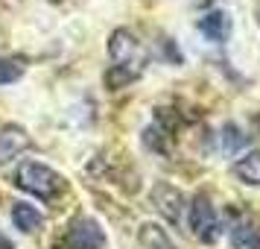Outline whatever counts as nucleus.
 <instances>
[{
    "mask_svg": "<svg viewBox=\"0 0 260 249\" xmlns=\"http://www.w3.org/2000/svg\"><path fill=\"white\" fill-rule=\"evenodd\" d=\"M15 182H18V188L29 190V193H36L41 200H56L59 193L68 190L64 176L56 173L53 167L41 164V161H24L18 167V173H15Z\"/></svg>",
    "mask_w": 260,
    "mask_h": 249,
    "instance_id": "f257e3e1",
    "label": "nucleus"
},
{
    "mask_svg": "<svg viewBox=\"0 0 260 249\" xmlns=\"http://www.w3.org/2000/svg\"><path fill=\"white\" fill-rule=\"evenodd\" d=\"M64 249H106V232L94 217H76L64 229Z\"/></svg>",
    "mask_w": 260,
    "mask_h": 249,
    "instance_id": "f03ea898",
    "label": "nucleus"
},
{
    "mask_svg": "<svg viewBox=\"0 0 260 249\" xmlns=\"http://www.w3.org/2000/svg\"><path fill=\"white\" fill-rule=\"evenodd\" d=\"M190 229L202 243H213L219 235V220H216V208L208 200V193H196L190 200Z\"/></svg>",
    "mask_w": 260,
    "mask_h": 249,
    "instance_id": "7ed1b4c3",
    "label": "nucleus"
},
{
    "mask_svg": "<svg viewBox=\"0 0 260 249\" xmlns=\"http://www.w3.org/2000/svg\"><path fill=\"white\" fill-rule=\"evenodd\" d=\"M108 53L117 68H129L135 73H143V53H141V41L132 36L129 30H114L111 41H108Z\"/></svg>",
    "mask_w": 260,
    "mask_h": 249,
    "instance_id": "20e7f679",
    "label": "nucleus"
},
{
    "mask_svg": "<svg viewBox=\"0 0 260 249\" xmlns=\"http://www.w3.org/2000/svg\"><path fill=\"white\" fill-rule=\"evenodd\" d=\"M152 205H155V211L161 214V217H167V223H173L178 226L181 220H184V193L176 188V185H167V182H158L152 188Z\"/></svg>",
    "mask_w": 260,
    "mask_h": 249,
    "instance_id": "39448f33",
    "label": "nucleus"
},
{
    "mask_svg": "<svg viewBox=\"0 0 260 249\" xmlns=\"http://www.w3.org/2000/svg\"><path fill=\"white\" fill-rule=\"evenodd\" d=\"M26 147H29V135H26L24 126H18V123H6V126L0 129V164H6V161L18 158Z\"/></svg>",
    "mask_w": 260,
    "mask_h": 249,
    "instance_id": "423d86ee",
    "label": "nucleus"
},
{
    "mask_svg": "<svg viewBox=\"0 0 260 249\" xmlns=\"http://www.w3.org/2000/svg\"><path fill=\"white\" fill-rule=\"evenodd\" d=\"M199 33L208 38V41H216V44L228 41V36H231V18H228V12L213 9V12H208L205 18H199Z\"/></svg>",
    "mask_w": 260,
    "mask_h": 249,
    "instance_id": "0eeeda50",
    "label": "nucleus"
},
{
    "mask_svg": "<svg viewBox=\"0 0 260 249\" xmlns=\"http://www.w3.org/2000/svg\"><path fill=\"white\" fill-rule=\"evenodd\" d=\"M12 223L18 226L21 232H26V235H36L38 229L44 226V217H41V211L32 208V205H26V202H15L12 205Z\"/></svg>",
    "mask_w": 260,
    "mask_h": 249,
    "instance_id": "6e6552de",
    "label": "nucleus"
},
{
    "mask_svg": "<svg viewBox=\"0 0 260 249\" xmlns=\"http://www.w3.org/2000/svg\"><path fill=\"white\" fill-rule=\"evenodd\" d=\"M138 243H141V249H178L158 223H143L138 232Z\"/></svg>",
    "mask_w": 260,
    "mask_h": 249,
    "instance_id": "1a4fd4ad",
    "label": "nucleus"
},
{
    "mask_svg": "<svg viewBox=\"0 0 260 249\" xmlns=\"http://www.w3.org/2000/svg\"><path fill=\"white\" fill-rule=\"evenodd\" d=\"M237 179H243L246 185H260V150L248 153L246 158H240L234 164Z\"/></svg>",
    "mask_w": 260,
    "mask_h": 249,
    "instance_id": "9d476101",
    "label": "nucleus"
},
{
    "mask_svg": "<svg viewBox=\"0 0 260 249\" xmlns=\"http://www.w3.org/2000/svg\"><path fill=\"white\" fill-rule=\"evenodd\" d=\"M24 71H26L24 59H18V56H0V85L18 82L24 76Z\"/></svg>",
    "mask_w": 260,
    "mask_h": 249,
    "instance_id": "9b49d317",
    "label": "nucleus"
},
{
    "mask_svg": "<svg viewBox=\"0 0 260 249\" xmlns=\"http://www.w3.org/2000/svg\"><path fill=\"white\" fill-rule=\"evenodd\" d=\"M246 135H243V129L237 126V123H225V129H222V150L225 155H234L237 150H243L246 147Z\"/></svg>",
    "mask_w": 260,
    "mask_h": 249,
    "instance_id": "f8f14e48",
    "label": "nucleus"
},
{
    "mask_svg": "<svg viewBox=\"0 0 260 249\" xmlns=\"http://www.w3.org/2000/svg\"><path fill=\"white\" fill-rule=\"evenodd\" d=\"M138 76H141V73L129 71V68H117V65H111L108 73H106V85L111 88V91H117V88H126L129 82H135Z\"/></svg>",
    "mask_w": 260,
    "mask_h": 249,
    "instance_id": "ddd939ff",
    "label": "nucleus"
},
{
    "mask_svg": "<svg viewBox=\"0 0 260 249\" xmlns=\"http://www.w3.org/2000/svg\"><path fill=\"white\" fill-rule=\"evenodd\" d=\"M167 135H170V132L161 129V126L155 123V126H149V129L143 132V141H146V147H149V150L167 153V150H170V138H167Z\"/></svg>",
    "mask_w": 260,
    "mask_h": 249,
    "instance_id": "4468645a",
    "label": "nucleus"
},
{
    "mask_svg": "<svg viewBox=\"0 0 260 249\" xmlns=\"http://www.w3.org/2000/svg\"><path fill=\"white\" fill-rule=\"evenodd\" d=\"M0 249H12V240H9V237H3V232H0Z\"/></svg>",
    "mask_w": 260,
    "mask_h": 249,
    "instance_id": "2eb2a0df",
    "label": "nucleus"
},
{
    "mask_svg": "<svg viewBox=\"0 0 260 249\" xmlns=\"http://www.w3.org/2000/svg\"><path fill=\"white\" fill-rule=\"evenodd\" d=\"M251 249H260V237H257V240H254V243H251Z\"/></svg>",
    "mask_w": 260,
    "mask_h": 249,
    "instance_id": "dca6fc26",
    "label": "nucleus"
},
{
    "mask_svg": "<svg viewBox=\"0 0 260 249\" xmlns=\"http://www.w3.org/2000/svg\"><path fill=\"white\" fill-rule=\"evenodd\" d=\"M53 3H59V0H53Z\"/></svg>",
    "mask_w": 260,
    "mask_h": 249,
    "instance_id": "f3484780",
    "label": "nucleus"
}]
</instances>
